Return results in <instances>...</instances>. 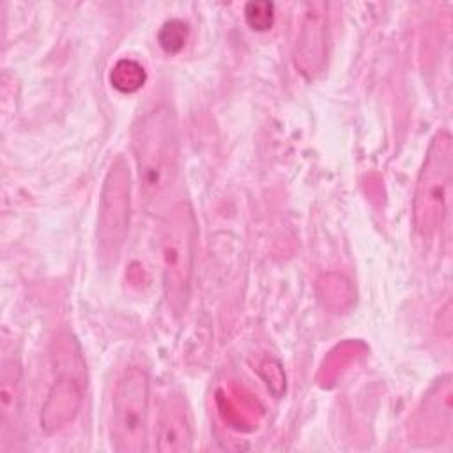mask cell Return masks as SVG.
Wrapping results in <instances>:
<instances>
[{"label":"cell","mask_w":453,"mask_h":453,"mask_svg":"<svg viewBox=\"0 0 453 453\" xmlns=\"http://www.w3.org/2000/svg\"><path fill=\"white\" fill-rule=\"evenodd\" d=\"M131 142L138 168L140 193L149 207H157L172 191L179 173V131L173 110L156 104L133 124Z\"/></svg>","instance_id":"1"},{"label":"cell","mask_w":453,"mask_h":453,"mask_svg":"<svg viewBox=\"0 0 453 453\" xmlns=\"http://www.w3.org/2000/svg\"><path fill=\"white\" fill-rule=\"evenodd\" d=\"M196 218L189 202H177L165 216L161 228V274L168 308L179 315L186 310L196 248Z\"/></svg>","instance_id":"2"},{"label":"cell","mask_w":453,"mask_h":453,"mask_svg":"<svg viewBox=\"0 0 453 453\" xmlns=\"http://www.w3.org/2000/svg\"><path fill=\"white\" fill-rule=\"evenodd\" d=\"M451 182L453 138L448 131H437L426 149L412 196V221L421 235L430 237L442 226L449 211Z\"/></svg>","instance_id":"3"},{"label":"cell","mask_w":453,"mask_h":453,"mask_svg":"<svg viewBox=\"0 0 453 453\" xmlns=\"http://www.w3.org/2000/svg\"><path fill=\"white\" fill-rule=\"evenodd\" d=\"M149 375L129 366L117 380L110 405V442L117 453H140L147 446Z\"/></svg>","instance_id":"4"},{"label":"cell","mask_w":453,"mask_h":453,"mask_svg":"<svg viewBox=\"0 0 453 453\" xmlns=\"http://www.w3.org/2000/svg\"><path fill=\"white\" fill-rule=\"evenodd\" d=\"M131 218V175L122 156H117L103 180L97 212V244L104 258L115 260L120 253Z\"/></svg>","instance_id":"5"},{"label":"cell","mask_w":453,"mask_h":453,"mask_svg":"<svg viewBox=\"0 0 453 453\" xmlns=\"http://www.w3.org/2000/svg\"><path fill=\"white\" fill-rule=\"evenodd\" d=\"M327 14L322 2L308 4L294 50V64L306 78L319 76L327 62Z\"/></svg>","instance_id":"6"},{"label":"cell","mask_w":453,"mask_h":453,"mask_svg":"<svg viewBox=\"0 0 453 453\" xmlns=\"http://www.w3.org/2000/svg\"><path fill=\"white\" fill-rule=\"evenodd\" d=\"M193 446L189 407L182 395H168L157 416L156 449L161 453H186Z\"/></svg>","instance_id":"7"},{"label":"cell","mask_w":453,"mask_h":453,"mask_svg":"<svg viewBox=\"0 0 453 453\" xmlns=\"http://www.w3.org/2000/svg\"><path fill=\"white\" fill-rule=\"evenodd\" d=\"M81 407V388L71 377H58L42 403L41 428L46 434H53L71 423Z\"/></svg>","instance_id":"8"},{"label":"cell","mask_w":453,"mask_h":453,"mask_svg":"<svg viewBox=\"0 0 453 453\" xmlns=\"http://www.w3.org/2000/svg\"><path fill=\"white\" fill-rule=\"evenodd\" d=\"M19 380H21V368L19 363L14 359H7L0 370V405H2V419L12 418L18 411L19 400Z\"/></svg>","instance_id":"9"},{"label":"cell","mask_w":453,"mask_h":453,"mask_svg":"<svg viewBox=\"0 0 453 453\" xmlns=\"http://www.w3.org/2000/svg\"><path fill=\"white\" fill-rule=\"evenodd\" d=\"M147 73L134 58H120L110 71V83L122 94H133L143 87Z\"/></svg>","instance_id":"10"},{"label":"cell","mask_w":453,"mask_h":453,"mask_svg":"<svg viewBox=\"0 0 453 453\" xmlns=\"http://www.w3.org/2000/svg\"><path fill=\"white\" fill-rule=\"evenodd\" d=\"M188 34H189L188 23L173 18L161 25L157 32V42L163 48V51H166L168 55H175L186 46Z\"/></svg>","instance_id":"11"},{"label":"cell","mask_w":453,"mask_h":453,"mask_svg":"<svg viewBox=\"0 0 453 453\" xmlns=\"http://www.w3.org/2000/svg\"><path fill=\"white\" fill-rule=\"evenodd\" d=\"M244 18L250 28L257 32H265L274 21V5L271 2H250L244 7Z\"/></svg>","instance_id":"12"}]
</instances>
